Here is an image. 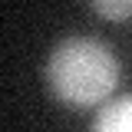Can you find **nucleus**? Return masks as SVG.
I'll return each mask as SVG.
<instances>
[{
	"label": "nucleus",
	"mask_w": 132,
	"mask_h": 132,
	"mask_svg": "<svg viewBox=\"0 0 132 132\" xmlns=\"http://www.w3.org/2000/svg\"><path fill=\"white\" fill-rule=\"evenodd\" d=\"M46 76H50L53 93L66 106H76V109L99 106L119 86V60L99 40L73 36L53 50Z\"/></svg>",
	"instance_id": "obj_1"
},
{
	"label": "nucleus",
	"mask_w": 132,
	"mask_h": 132,
	"mask_svg": "<svg viewBox=\"0 0 132 132\" xmlns=\"http://www.w3.org/2000/svg\"><path fill=\"white\" fill-rule=\"evenodd\" d=\"M99 132H132V96H119L109 106H102L93 122Z\"/></svg>",
	"instance_id": "obj_2"
},
{
	"label": "nucleus",
	"mask_w": 132,
	"mask_h": 132,
	"mask_svg": "<svg viewBox=\"0 0 132 132\" xmlns=\"http://www.w3.org/2000/svg\"><path fill=\"white\" fill-rule=\"evenodd\" d=\"M89 3L106 20H129L132 16V0H89Z\"/></svg>",
	"instance_id": "obj_3"
}]
</instances>
